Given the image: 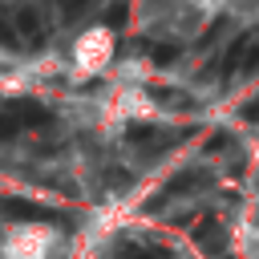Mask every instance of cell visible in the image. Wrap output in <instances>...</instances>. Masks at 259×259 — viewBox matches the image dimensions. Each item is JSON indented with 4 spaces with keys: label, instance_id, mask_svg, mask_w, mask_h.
I'll return each instance as SVG.
<instances>
[{
    "label": "cell",
    "instance_id": "6da1fadb",
    "mask_svg": "<svg viewBox=\"0 0 259 259\" xmlns=\"http://www.w3.org/2000/svg\"><path fill=\"white\" fill-rule=\"evenodd\" d=\"M109 61H113V28H109V24L85 28V32L77 36V45H73V65H77L81 73H97V69H105Z\"/></svg>",
    "mask_w": 259,
    "mask_h": 259
},
{
    "label": "cell",
    "instance_id": "7a4b0ae2",
    "mask_svg": "<svg viewBox=\"0 0 259 259\" xmlns=\"http://www.w3.org/2000/svg\"><path fill=\"white\" fill-rule=\"evenodd\" d=\"M113 259H170V251H158V247H146V243H130Z\"/></svg>",
    "mask_w": 259,
    "mask_h": 259
}]
</instances>
